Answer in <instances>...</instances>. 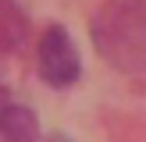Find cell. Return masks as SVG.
I'll list each match as a JSON object with an SVG mask.
<instances>
[{"instance_id": "cell-1", "label": "cell", "mask_w": 146, "mask_h": 142, "mask_svg": "<svg viewBox=\"0 0 146 142\" xmlns=\"http://www.w3.org/2000/svg\"><path fill=\"white\" fill-rule=\"evenodd\" d=\"M93 46L125 75L146 71V0H107L93 14Z\"/></svg>"}, {"instance_id": "cell-2", "label": "cell", "mask_w": 146, "mask_h": 142, "mask_svg": "<svg viewBox=\"0 0 146 142\" xmlns=\"http://www.w3.org/2000/svg\"><path fill=\"white\" fill-rule=\"evenodd\" d=\"M82 71V60H78V50H75V39L68 36L64 25H50L39 39V75L46 85L54 89H64L71 85Z\"/></svg>"}, {"instance_id": "cell-3", "label": "cell", "mask_w": 146, "mask_h": 142, "mask_svg": "<svg viewBox=\"0 0 146 142\" xmlns=\"http://www.w3.org/2000/svg\"><path fill=\"white\" fill-rule=\"evenodd\" d=\"M0 142H39V121L32 106L7 103L0 110Z\"/></svg>"}, {"instance_id": "cell-4", "label": "cell", "mask_w": 146, "mask_h": 142, "mask_svg": "<svg viewBox=\"0 0 146 142\" xmlns=\"http://www.w3.org/2000/svg\"><path fill=\"white\" fill-rule=\"evenodd\" d=\"M7 103H11V96H7V85H4V82H0V110H4V106H7Z\"/></svg>"}, {"instance_id": "cell-5", "label": "cell", "mask_w": 146, "mask_h": 142, "mask_svg": "<svg viewBox=\"0 0 146 142\" xmlns=\"http://www.w3.org/2000/svg\"><path fill=\"white\" fill-rule=\"evenodd\" d=\"M39 142H68V139H64V135H57V131H54V135H39Z\"/></svg>"}]
</instances>
